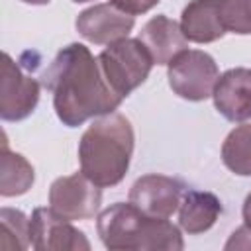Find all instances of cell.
<instances>
[{"label":"cell","mask_w":251,"mask_h":251,"mask_svg":"<svg viewBox=\"0 0 251 251\" xmlns=\"http://www.w3.org/2000/svg\"><path fill=\"white\" fill-rule=\"evenodd\" d=\"M180 29L188 41L212 43L226 35L220 0H190L180 14Z\"/></svg>","instance_id":"obj_13"},{"label":"cell","mask_w":251,"mask_h":251,"mask_svg":"<svg viewBox=\"0 0 251 251\" xmlns=\"http://www.w3.org/2000/svg\"><path fill=\"white\" fill-rule=\"evenodd\" d=\"M41 82L25 73L10 53H4L0 78V118L4 122H20L31 116L39 102Z\"/></svg>","instance_id":"obj_7"},{"label":"cell","mask_w":251,"mask_h":251,"mask_svg":"<svg viewBox=\"0 0 251 251\" xmlns=\"http://www.w3.org/2000/svg\"><path fill=\"white\" fill-rule=\"evenodd\" d=\"M110 2L131 16H139V14H145L151 8H155L161 0H110Z\"/></svg>","instance_id":"obj_19"},{"label":"cell","mask_w":251,"mask_h":251,"mask_svg":"<svg viewBox=\"0 0 251 251\" xmlns=\"http://www.w3.org/2000/svg\"><path fill=\"white\" fill-rule=\"evenodd\" d=\"M222 210V202L216 194L186 188L178 206V226L188 235L204 233L216 224Z\"/></svg>","instance_id":"obj_14"},{"label":"cell","mask_w":251,"mask_h":251,"mask_svg":"<svg viewBox=\"0 0 251 251\" xmlns=\"http://www.w3.org/2000/svg\"><path fill=\"white\" fill-rule=\"evenodd\" d=\"M0 226H2V241L0 245L6 249H27L31 247L29 239V218L16 208L0 210Z\"/></svg>","instance_id":"obj_17"},{"label":"cell","mask_w":251,"mask_h":251,"mask_svg":"<svg viewBox=\"0 0 251 251\" xmlns=\"http://www.w3.org/2000/svg\"><path fill=\"white\" fill-rule=\"evenodd\" d=\"M186 184L167 175H143L129 188V202L151 218H171L182 200Z\"/></svg>","instance_id":"obj_9"},{"label":"cell","mask_w":251,"mask_h":251,"mask_svg":"<svg viewBox=\"0 0 251 251\" xmlns=\"http://www.w3.org/2000/svg\"><path fill=\"white\" fill-rule=\"evenodd\" d=\"M224 165L239 175L251 176V124L235 126L222 143Z\"/></svg>","instance_id":"obj_16"},{"label":"cell","mask_w":251,"mask_h":251,"mask_svg":"<svg viewBox=\"0 0 251 251\" xmlns=\"http://www.w3.org/2000/svg\"><path fill=\"white\" fill-rule=\"evenodd\" d=\"M41 86L53 94L55 114L67 127L112 114L124 100L104 78L98 57L82 43H69L55 55L41 75Z\"/></svg>","instance_id":"obj_1"},{"label":"cell","mask_w":251,"mask_h":251,"mask_svg":"<svg viewBox=\"0 0 251 251\" xmlns=\"http://www.w3.org/2000/svg\"><path fill=\"white\" fill-rule=\"evenodd\" d=\"M220 16L226 31L251 35V0H220Z\"/></svg>","instance_id":"obj_18"},{"label":"cell","mask_w":251,"mask_h":251,"mask_svg":"<svg viewBox=\"0 0 251 251\" xmlns=\"http://www.w3.org/2000/svg\"><path fill=\"white\" fill-rule=\"evenodd\" d=\"M226 251H231V249H251V227L247 224H243L241 227H237L229 239L226 241L224 245Z\"/></svg>","instance_id":"obj_20"},{"label":"cell","mask_w":251,"mask_h":251,"mask_svg":"<svg viewBox=\"0 0 251 251\" xmlns=\"http://www.w3.org/2000/svg\"><path fill=\"white\" fill-rule=\"evenodd\" d=\"M133 25H135V16L120 10L112 2L94 4L82 10L75 20L76 31L86 41L96 45H110L118 39L127 37Z\"/></svg>","instance_id":"obj_10"},{"label":"cell","mask_w":251,"mask_h":251,"mask_svg":"<svg viewBox=\"0 0 251 251\" xmlns=\"http://www.w3.org/2000/svg\"><path fill=\"white\" fill-rule=\"evenodd\" d=\"M135 145L131 122L118 114L98 116L78 141L80 171L98 186L108 188L124 180Z\"/></svg>","instance_id":"obj_2"},{"label":"cell","mask_w":251,"mask_h":251,"mask_svg":"<svg viewBox=\"0 0 251 251\" xmlns=\"http://www.w3.org/2000/svg\"><path fill=\"white\" fill-rule=\"evenodd\" d=\"M137 39L145 45L155 65H169L178 53L188 49V39L184 37L180 24L165 14L147 20Z\"/></svg>","instance_id":"obj_12"},{"label":"cell","mask_w":251,"mask_h":251,"mask_svg":"<svg viewBox=\"0 0 251 251\" xmlns=\"http://www.w3.org/2000/svg\"><path fill=\"white\" fill-rule=\"evenodd\" d=\"M167 78L173 92L188 102H202L212 96L220 78L214 57L200 49H186L167 65Z\"/></svg>","instance_id":"obj_5"},{"label":"cell","mask_w":251,"mask_h":251,"mask_svg":"<svg viewBox=\"0 0 251 251\" xmlns=\"http://www.w3.org/2000/svg\"><path fill=\"white\" fill-rule=\"evenodd\" d=\"M100 204L102 186L92 182L82 171L59 176L49 186V208L71 222L94 218Z\"/></svg>","instance_id":"obj_6"},{"label":"cell","mask_w":251,"mask_h":251,"mask_svg":"<svg viewBox=\"0 0 251 251\" xmlns=\"http://www.w3.org/2000/svg\"><path fill=\"white\" fill-rule=\"evenodd\" d=\"M241 216H243V222L251 227V192L245 196V202H243V208H241Z\"/></svg>","instance_id":"obj_21"},{"label":"cell","mask_w":251,"mask_h":251,"mask_svg":"<svg viewBox=\"0 0 251 251\" xmlns=\"http://www.w3.org/2000/svg\"><path fill=\"white\" fill-rule=\"evenodd\" d=\"M35 180V171L31 163L12 151L8 147V141H2V153H0V196L12 198L25 194Z\"/></svg>","instance_id":"obj_15"},{"label":"cell","mask_w":251,"mask_h":251,"mask_svg":"<svg viewBox=\"0 0 251 251\" xmlns=\"http://www.w3.org/2000/svg\"><path fill=\"white\" fill-rule=\"evenodd\" d=\"M20 2H25V4H33V6H43V4H49V0H20Z\"/></svg>","instance_id":"obj_22"},{"label":"cell","mask_w":251,"mask_h":251,"mask_svg":"<svg viewBox=\"0 0 251 251\" xmlns=\"http://www.w3.org/2000/svg\"><path fill=\"white\" fill-rule=\"evenodd\" d=\"M71 2H75V4H82V2H90V0H71Z\"/></svg>","instance_id":"obj_23"},{"label":"cell","mask_w":251,"mask_h":251,"mask_svg":"<svg viewBox=\"0 0 251 251\" xmlns=\"http://www.w3.org/2000/svg\"><path fill=\"white\" fill-rule=\"evenodd\" d=\"M100 241L110 251H182L180 229L167 218L145 216L131 202H116L96 218Z\"/></svg>","instance_id":"obj_3"},{"label":"cell","mask_w":251,"mask_h":251,"mask_svg":"<svg viewBox=\"0 0 251 251\" xmlns=\"http://www.w3.org/2000/svg\"><path fill=\"white\" fill-rule=\"evenodd\" d=\"M98 63L104 78L122 98L129 96L137 86H141L155 65L145 45L131 37L118 39L102 49Z\"/></svg>","instance_id":"obj_4"},{"label":"cell","mask_w":251,"mask_h":251,"mask_svg":"<svg viewBox=\"0 0 251 251\" xmlns=\"http://www.w3.org/2000/svg\"><path fill=\"white\" fill-rule=\"evenodd\" d=\"M214 106L227 122L251 120V69L235 67L220 75L214 92Z\"/></svg>","instance_id":"obj_11"},{"label":"cell","mask_w":251,"mask_h":251,"mask_svg":"<svg viewBox=\"0 0 251 251\" xmlns=\"http://www.w3.org/2000/svg\"><path fill=\"white\" fill-rule=\"evenodd\" d=\"M29 239L37 251H88L90 241L71 220L51 208H35L29 218Z\"/></svg>","instance_id":"obj_8"}]
</instances>
